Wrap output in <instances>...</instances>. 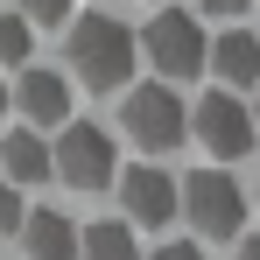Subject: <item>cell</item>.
Masks as SVG:
<instances>
[{"label": "cell", "instance_id": "ac0fdd59", "mask_svg": "<svg viewBox=\"0 0 260 260\" xmlns=\"http://www.w3.org/2000/svg\"><path fill=\"white\" fill-rule=\"evenodd\" d=\"M239 260H260V239H239Z\"/></svg>", "mask_w": 260, "mask_h": 260}, {"label": "cell", "instance_id": "9c48e42d", "mask_svg": "<svg viewBox=\"0 0 260 260\" xmlns=\"http://www.w3.org/2000/svg\"><path fill=\"white\" fill-rule=\"evenodd\" d=\"M7 99H14L36 127H63V120H71V85H63L56 71H21V85L7 91Z\"/></svg>", "mask_w": 260, "mask_h": 260}, {"label": "cell", "instance_id": "52a82bcc", "mask_svg": "<svg viewBox=\"0 0 260 260\" xmlns=\"http://www.w3.org/2000/svg\"><path fill=\"white\" fill-rule=\"evenodd\" d=\"M120 204H127L134 225H169L176 218V183L155 169V162H141V169L120 176Z\"/></svg>", "mask_w": 260, "mask_h": 260}, {"label": "cell", "instance_id": "4fadbf2b", "mask_svg": "<svg viewBox=\"0 0 260 260\" xmlns=\"http://www.w3.org/2000/svg\"><path fill=\"white\" fill-rule=\"evenodd\" d=\"M28 49H36V28L21 14H0V63H28Z\"/></svg>", "mask_w": 260, "mask_h": 260}, {"label": "cell", "instance_id": "8992f818", "mask_svg": "<svg viewBox=\"0 0 260 260\" xmlns=\"http://www.w3.org/2000/svg\"><path fill=\"white\" fill-rule=\"evenodd\" d=\"M190 127H197V141H204L211 155H225V162H232V155H253V113H246L232 91L197 99V120H190Z\"/></svg>", "mask_w": 260, "mask_h": 260}, {"label": "cell", "instance_id": "9a60e30c", "mask_svg": "<svg viewBox=\"0 0 260 260\" xmlns=\"http://www.w3.org/2000/svg\"><path fill=\"white\" fill-rule=\"evenodd\" d=\"M21 225V197H14V183H0V232H14Z\"/></svg>", "mask_w": 260, "mask_h": 260}, {"label": "cell", "instance_id": "5b68a950", "mask_svg": "<svg viewBox=\"0 0 260 260\" xmlns=\"http://www.w3.org/2000/svg\"><path fill=\"white\" fill-rule=\"evenodd\" d=\"M120 120H127V134L148 155H169L176 141H183V99H176L169 85H134L127 99H120Z\"/></svg>", "mask_w": 260, "mask_h": 260}, {"label": "cell", "instance_id": "6da1fadb", "mask_svg": "<svg viewBox=\"0 0 260 260\" xmlns=\"http://www.w3.org/2000/svg\"><path fill=\"white\" fill-rule=\"evenodd\" d=\"M71 71L91 91H120L134 71V28L113 14H78L71 21Z\"/></svg>", "mask_w": 260, "mask_h": 260}, {"label": "cell", "instance_id": "30bf717a", "mask_svg": "<svg viewBox=\"0 0 260 260\" xmlns=\"http://www.w3.org/2000/svg\"><path fill=\"white\" fill-rule=\"evenodd\" d=\"M21 246L28 260H78V225L63 211H21Z\"/></svg>", "mask_w": 260, "mask_h": 260}, {"label": "cell", "instance_id": "ffe728a7", "mask_svg": "<svg viewBox=\"0 0 260 260\" xmlns=\"http://www.w3.org/2000/svg\"><path fill=\"white\" fill-rule=\"evenodd\" d=\"M253 91H260V85H253ZM253 106H260V99H253Z\"/></svg>", "mask_w": 260, "mask_h": 260}, {"label": "cell", "instance_id": "e0dca14e", "mask_svg": "<svg viewBox=\"0 0 260 260\" xmlns=\"http://www.w3.org/2000/svg\"><path fill=\"white\" fill-rule=\"evenodd\" d=\"M204 14H246V0H197Z\"/></svg>", "mask_w": 260, "mask_h": 260}, {"label": "cell", "instance_id": "7c38bea8", "mask_svg": "<svg viewBox=\"0 0 260 260\" xmlns=\"http://www.w3.org/2000/svg\"><path fill=\"white\" fill-rule=\"evenodd\" d=\"M78 260H141L134 225H127V218H99V225H85V232H78Z\"/></svg>", "mask_w": 260, "mask_h": 260}, {"label": "cell", "instance_id": "d6986e66", "mask_svg": "<svg viewBox=\"0 0 260 260\" xmlns=\"http://www.w3.org/2000/svg\"><path fill=\"white\" fill-rule=\"evenodd\" d=\"M7 106H14V99H7V78H0V113H7Z\"/></svg>", "mask_w": 260, "mask_h": 260}, {"label": "cell", "instance_id": "ba28073f", "mask_svg": "<svg viewBox=\"0 0 260 260\" xmlns=\"http://www.w3.org/2000/svg\"><path fill=\"white\" fill-rule=\"evenodd\" d=\"M204 63H211L218 78H225V91L239 99V91H253V85H260V36L225 28V36H211V43H204Z\"/></svg>", "mask_w": 260, "mask_h": 260}, {"label": "cell", "instance_id": "7a4b0ae2", "mask_svg": "<svg viewBox=\"0 0 260 260\" xmlns=\"http://www.w3.org/2000/svg\"><path fill=\"white\" fill-rule=\"evenodd\" d=\"M176 204L190 211V225H197L204 239H239V218H246L239 176H225V169H190L183 190H176Z\"/></svg>", "mask_w": 260, "mask_h": 260}, {"label": "cell", "instance_id": "5bb4252c", "mask_svg": "<svg viewBox=\"0 0 260 260\" xmlns=\"http://www.w3.org/2000/svg\"><path fill=\"white\" fill-rule=\"evenodd\" d=\"M21 21L28 28H56V21H71V0H21Z\"/></svg>", "mask_w": 260, "mask_h": 260}, {"label": "cell", "instance_id": "2e32d148", "mask_svg": "<svg viewBox=\"0 0 260 260\" xmlns=\"http://www.w3.org/2000/svg\"><path fill=\"white\" fill-rule=\"evenodd\" d=\"M155 260H204V246H183V239H169V246H155Z\"/></svg>", "mask_w": 260, "mask_h": 260}, {"label": "cell", "instance_id": "8fae6325", "mask_svg": "<svg viewBox=\"0 0 260 260\" xmlns=\"http://www.w3.org/2000/svg\"><path fill=\"white\" fill-rule=\"evenodd\" d=\"M0 169H7V183H43L49 176V141L43 134H7V141H0Z\"/></svg>", "mask_w": 260, "mask_h": 260}, {"label": "cell", "instance_id": "277c9868", "mask_svg": "<svg viewBox=\"0 0 260 260\" xmlns=\"http://www.w3.org/2000/svg\"><path fill=\"white\" fill-rule=\"evenodd\" d=\"M49 176H63L71 190H106L113 183V134L91 120H63L56 148H49Z\"/></svg>", "mask_w": 260, "mask_h": 260}, {"label": "cell", "instance_id": "3957f363", "mask_svg": "<svg viewBox=\"0 0 260 260\" xmlns=\"http://www.w3.org/2000/svg\"><path fill=\"white\" fill-rule=\"evenodd\" d=\"M204 28H197V14H183V7H162L141 36H134V49H148V63L162 71V78H197L204 71Z\"/></svg>", "mask_w": 260, "mask_h": 260}]
</instances>
